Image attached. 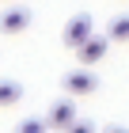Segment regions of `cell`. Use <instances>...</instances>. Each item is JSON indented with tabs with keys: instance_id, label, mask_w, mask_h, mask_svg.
Listing matches in <instances>:
<instances>
[{
	"instance_id": "cell-1",
	"label": "cell",
	"mask_w": 129,
	"mask_h": 133,
	"mask_svg": "<svg viewBox=\"0 0 129 133\" xmlns=\"http://www.w3.org/2000/svg\"><path fill=\"white\" fill-rule=\"evenodd\" d=\"M106 50H110V38H106V34H95V31H91L87 38L76 46V61L91 69V65H99L103 57H106Z\"/></svg>"
},
{
	"instance_id": "cell-2",
	"label": "cell",
	"mask_w": 129,
	"mask_h": 133,
	"mask_svg": "<svg viewBox=\"0 0 129 133\" xmlns=\"http://www.w3.org/2000/svg\"><path fill=\"white\" fill-rule=\"evenodd\" d=\"M30 19H34V15H30L23 4L8 0V8L0 11V34H23V31L30 27Z\"/></svg>"
},
{
	"instance_id": "cell-3",
	"label": "cell",
	"mask_w": 129,
	"mask_h": 133,
	"mask_svg": "<svg viewBox=\"0 0 129 133\" xmlns=\"http://www.w3.org/2000/svg\"><path fill=\"white\" fill-rule=\"evenodd\" d=\"M65 91L69 95H91V91H99V76L95 72H87V65H80L76 72H65Z\"/></svg>"
},
{
	"instance_id": "cell-4",
	"label": "cell",
	"mask_w": 129,
	"mask_h": 133,
	"mask_svg": "<svg viewBox=\"0 0 129 133\" xmlns=\"http://www.w3.org/2000/svg\"><path fill=\"white\" fill-rule=\"evenodd\" d=\"M95 31V23H91V15L87 11H76V15H72L69 23H65V31H61V38H65V46H69V50H76L80 42L87 38V34Z\"/></svg>"
},
{
	"instance_id": "cell-5",
	"label": "cell",
	"mask_w": 129,
	"mask_h": 133,
	"mask_svg": "<svg viewBox=\"0 0 129 133\" xmlns=\"http://www.w3.org/2000/svg\"><path fill=\"white\" fill-rule=\"evenodd\" d=\"M72 118H76V103H72V95H69V99H57V103H53L42 122H46V129H69Z\"/></svg>"
},
{
	"instance_id": "cell-6",
	"label": "cell",
	"mask_w": 129,
	"mask_h": 133,
	"mask_svg": "<svg viewBox=\"0 0 129 133\" xmlns=\"http://www.w3.org/2000/svg\"><path fill=\"white\" fill-rule=\"evenodd\" d=\"M23 103V84L19 80H0V107H15Z\"/></svg>"
},
{
	"instance_id": "cell-7",
	"label": "cell",
	"mask_w": 129,
	"mask_h": 133,
	"mask_svg": "<svg viewBox=\"0 0 129 133\" xmlns=\"http://www.w3.org/2000/svg\"><path fill=\"white\" fill-rule=\"evenodd\" d=\"M106 38L110 42H129V15H114V19H110Z\"/></svg>"
},
{
	"instance_id": "cell-8",
	"label": "cell",
	"mask_w": 129,
	"mask_h": 133,
	"mask_svg": "<svg viewBox=\"0 0 129 133\" xmlns=\"http://www.w3.org/2000/svg\"><path fill=\"white\" fill-rule=\"evenodd\" d=\"M15 129H19V133H38V129H46V122H42V118H23Z\"/></svg>"
},
{
	"instance_id": "cell-9",
	"label": "cell",
	"mask_w": 129,
	"mask_h": 133,
	"mask_svg": "<svg viewBox=\"0 0 129 133\" xmlns=\"http://www.w3.org/2000/svg\"><path fill=\"white\" fill-rule=\"evenodd\" d=\"M4 4H8V0H4Z\"/></svg>"
}]
</instances>
